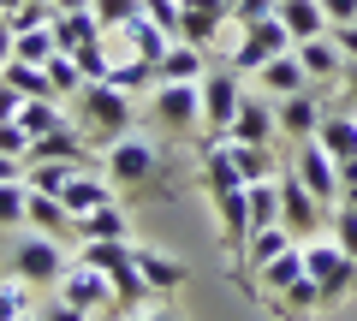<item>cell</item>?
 <instances>
[{
	"label": "cell",
	"mask_w": 357,
	"mask_h": 321,
	"mask_svg": "<svg viewBox=\"0 0 357 321\" xmlns=\"http://www.w3.org/2000/svg\"><path fill=\"white\" fill-rule=\"evenodd\" d=\"M102 173L114 179L119 196H161V191H173V155H167L155 137H137V131H126L119 143L102 149Z\"/></svg>",
	"instance_id": "cell-1"
},
{
	"label": "cell",
	"mask_w": 357,
	"mask_h": 321,
	"mask_svg": "<svg viewBox=\"0 0 357 321\" xmlns=\"http://www.w3.org/2000/svg\"><path fill=\"white\" fill-rule=\"evenodd\" d=\"M72 125L84 131L89 143H119L131 125H137V107H131L126 90H114L107 77H96V84H84V90L72 95Z\"/></svg>",
	"instance_id": "cell-2"
},
{
	"label": "cell",
	"mask_w": 357,
	"mask_h": 321,
	"mask_svg": "<svg viewBox=\"0 0 357 321\" xmlns=\"http://www.w3.org/2000/svg\"><path fill=\"white\" fill-rule=\"evenodd\" d=\"M84 262H96V268L114 280V309L119 315H137L155 297L149 285H143V274H137V244H131V238H84Z\"/></svg>",
	"instance_id": "cell-3"
},
{
	"label": "cell",
	"mask_w": 357,
	"mask_h": 321,
	"mask_svg": "<svg viewBox=\"0 0 357 321\" xmlns=\"http://www.w3.org/2000/svg\"><path fill=\"white\" fill-rule=\"evenodd\" d=\"M280 226L292 232L298 244H316V232L333 226V208L321 203V196L310 191V185L298 179L292 167H280Z\"/></svg>",
	"instance_id": "cell-4"
},
{
	"label": "cell",
	"mask_w": 357,
	"mask_h": 321,
	"mask_svg": "<svg viewBox=\"0 0 357 321\" xmlns=\"http://www.w3.org/2000/svg\"><path fill=\"white\" fill-rule=\"evenodd\" d=\"M149 119L167 137H197V125H203V84H155Z\"/></svg>",
	"instance_id": "cell-5"
},
{
	"label": "cell",
	"mask_w": 357,
	"mask_h": 321,
	"mask_svg": "<svg viewBox=\"0 0 357 321\" xmlns=\"http://www.w3.org/2000/svg\"><path fill=\"white\" fill-rule=\"evenodd\" d=\"M66 262H72V256H60V238L24 226V238L13 244V280L18 285H60Z\"/></svg>",
	"instance_id": "cell-6"
},
{
	"label": "cell",
	"mask_w": 357,
	"mask_h": 321,
	"mask_svg": "<svg viewBox=\"0 0 357 321\" xmlns=\"http://www.w3.org/2000/svg\"><path fill=\"white\" fill-rule=\"evenodd\" d=\"M304 268H310V280L321 285V304L328 309L357 292V256H345L340 244H304Z\"/></svg>",
	"instance_id": "cell-7"
},
{
	"label": "cell",
	"mask_w": 357,
	"mask_h": 321,
	"mask_svg": "<svg viewBox=\"0 0 357 321\" xmlns=\"http://www.w3.org/2000/svg\"><path fill=\"white\" fill-rule=\"evenodd\" d=\"M298 42H292V30L280 24V18H262V24H250V30H238V48L227 54V65L232 72H262L268 60H280V54H292Z\"/></svg>",
	"instance_id": "cell-8"
},
{
	"label": "cell",
	"mask_w": 357,
	"mask_h": 321,
	"mask_svg": "<svg viewBox=\"0 0 357 321\" xmlns=\"http://www.w3.org/2000/svg\"><path fill=\"white\" fill-rule=\"evenodd\" d=\"M54 292L66 297V304H77V309H89V315H102V309H114V280H107L96 262H84V256H72L66 262V274H60V285Z\"/></svg>",
	"instance_id": "cell-9"
},
{
	"label": "cell",
	"mask_w": 357,
	"mask_h": 321,
	"mask_svg": "<svg viewBox=\"0 0 357 321\" xmlns=\"http://www.w3.org/2000/svg\"><path fill=\"white\" fill-rule=\"evenodd\" d=\"M238 102H244L238 72H232V65H215V72L203 77V125H208V137H227V131H232Z\"/></svg>",
	"instance_id": "cell-10"
},
{
	"label": "cell",
	"mask_w": 357,
	"mask_h": 321,
	"mask_svg": "<svg viewBox=\"0 0 357 321\" xmlns=\"http://www.w3.org/2000/svg\"><path fill=\"white\" fill-rule=\"evenodd\" d=\"M215 203V226H220V244H227V262L238 268L244 244H250V185H232V191L208 196Z\"/></svg>",
	"instance_id": "cell-11"
},
{
	"label": "cell",
	"mask_w": 357,
	"mask_h": 321,
	"mask_svg": "<svg viewBox=\"0 0 357 321\" xmlns=\"http://www.w3.org/2000/svg\"><path fill=\"white\" fill-rule=\"evenodd\" d=\"M286 167H292V173H298V179H304V185H310V191H316L328 208H340V161H333V155L321 149L316 137L298 143V155L286 161Z\"/></svg>",
	"instance_id": "cell-12"
},
{
	"label": "cell",
	"mask_w": 357,
	"mask_h": 321,
	"mask_svg": "<svg viewBox=\"0 0 357 321\" xmlns=\"http://www.w3.org/2000/svg\"><path fill=\"white\" fill-rule=\"evenodd\" d=\"M321 113H328V107H321V90H316V84L274 102V119H280V131H286L292 143H310V137H316V131H321Z\"/></svg>",
	"instance_id": "cell-13"
},
{
	"label": "cell",
	"mask_w": 357,
	"mask_h": 321,
	"mask_svg": "<svg viewBox=\"0 0 357 321\" xmlns=\"http://www.w3.org/2000/svg\"><path fill=\"white\" fill-rule=\"evenodd\" d=\"M220 24H232V6H227V0H178V42L208 48V42L220 36Z\"/></svg>",
	"instance_id": "cell-14"
},
{
	"label": "cell",
	"mask_w": 357,
	"mask_h": 321,
	"mask_svg": "<svg viewBox=\"0 0 357 321\" xmlns=\"http://www.w3.org/2000/svg\"><path fill=\"white\" fill-rule=\"evenodd\" d=\"M292 244H298V238H292V232H286V226H256V232H250V244H244V262H238V268H232V280H238V285H250L262 262L286 256V250H292Z\"/></svg>",
	"instance_id": "cell-15"
},
{
	"label": "cell",
	"mask_w": 357,
	"mask_h": 321,
	"mask_svg": "<svg viewBox=\"0 0 357 321\" xmlns=\"http://www.w3.org/2000/svg\"><path fill=\"white\" fill-rule=\"evenodd\" d=\"M298 65L310 72V84H340L345 77V54H340V42H333V30L328 36H310V42H298Z\"/></svg>",
	"instance_id": "cell-16"
},
{
	"label": "cell",
	"mask_w": 357,
	"mask_h": 321,
	"mask_svg": "<svg viewBox=\"0 0 357 321\" xmlns=\"http://www.w3.org/2000/svg\"><path fill=\"white\" fill-rule=\"evenodd\" d=\"M36 161H84L89 167V137L77 125H60V131H48V137H30L24 167H36Z\"/></svg>",
	"instance_id": "cell-17"
},
{
	"label": "cell",
	"mask_w": 357,
	"mask_h": 321,
	"mask_svg": "<svg viewBox=\"0 0 357 321\" xmlns=\"http://www.w3.org/2000/svg\"><path fill=\"white\" fill-rule=\"evenodd\" d=\"M24 226H30V232H48V238H77L72 208H66L60 196H48V191H30V203H24Z\"/></svg>",
	"instance_id": "cell-18"
},
{
	"label": "cell",
	"mask_w": 357,
	"mask_h": 321,
	"mask_svg": "<svg viewBox=\"0 0 357 321\" xmlns=\"http://www.w3.org/2000/svg\"><path fill=\"white\" fill-rule=\"evenodd\" d=\"M60 203L72 208V220L77 214H89V208H102V203H119V191H114V179H107V173H72V185H66L60 191Z\"/></svg>",
	"instance_id": "cell-19"
},
{
	"label": "cell",
	"mask_w": 357,
	"mask_h": 321,
	"mask_svg": "<svg viewBox=\"0 0 357 321\" xmlns=\"http://www.w3.org/2000/svg\"><path fill=\"white\" fill-rule=\"evenodd\" d=\"M137 274H143V285H149L155 297L178 292V285L191 280V268H185L178 256H161V250H149V244H137Z\"/></svg>",
	"instance_id": "cell-20"
},
{
	"label": "cell",
	"mask_w": 357,
	"mask_h": 321,
	"mask_svg": "<svg viewBox=\"0 0 357 321\" xmlns=\"http://www.w3.org/2000/svg\"><path fill=\"white\" fill-rule=\"evenodd\" d=\"M316 143L340 161V167H345V161H357V113H351V107H328V113H321Z\"/></svg>",
	"instance_id": "cell-21"
},
{
	"label": "cell",
	"mask_w": 357,
	"mask_h": 321,
	"mask_svg": "<svg viewBox=\"0 0 357 321\" xmlns=\"http://www.w3.org/2000/svg\"><path fill=\"white\" fill-rule=\"evenodd\" d=\"M274 131H280L274 107H268L262 95H244V102H238V119H232L227 137H232V143H274Z\"/></svg>",
	"instance_id": "cell-22"
},
{
	"label": "cell",
	"mask_w": 357,
	"mask_h": 321,
	"mask_svg": "<svg viewBox=\"0 0 357 321\" xmlns=\"http://www.w3.org/2000/svg\"><path fill=\"white\" fill-rule=\"evenodd\" d=\"M155 77H161V84H203V77H208V60H203L197 42H173V48L161 54V65H155Z\"/></svg>",
	"instance_id": "cell-23"
},
{
	"label": "cell",
	"mask_w": 357,
	"mask_h": 321,
	"mask_svg": "<svg viewBox=\"0 0 357 321\" xmlns=\"http://www.w3.org/2000/svg\"><path fill=\"white\" fill-rule=\"evenodd\" d=\"M304 244H292L286 250V256H274V262H262V268H256V280H250V292H268V297H280L286 285L292 280H304Z\"/></svg>",
	"instance_id": "cell-24"
},
{
	"label": "cell",
	"mask_w": 357,
	"mask_h": 321,
	"mask_svg": "<svg viewBox=\"0 0 357 321\" xmlns=\"http://www.w3.org/2000/svg\"><path fill=\"white\" fill-rule=\"evenodd\" d=\"M48 30H54V42H60V54H77V48H89V42H102V36H107L96 13H54Z\"/></svg>",
	"instance_id": "cell-25"
},
{
	"label": "cell",
	"mask_w": 357,
	"mask_h": 321,
	"mask_svg": "<svg viewBox=\"0 0 357 321\" xmlns=\"http://www.w3.org/2000/svg\"><path fill=\"white\" fill-rule=\"evenodd\" d=\"M256 84H262V95H298V90H310V72L298 65V54H280V60H268L262 72H256Z\"/></svg>",
	"instance_id": "cell-26"
},
{
	"label": "cell",
	"mask_w": 357,
	"mask_h": 321,
	"mask_svg": "<svg viewBox=\"0 0 357 321\" xmlns=\"http://www.w3.org/2000/svg\"><path fill=\"white\" fill-rule=\"evenodd\" d=\"M280 24L292 30V42H310V36H328V13H321V0H280Z\"/></svg>",
	"instance_id": "cell-27"
},
{
	"label": "cell",
	"mask_w": 357,
	"mask_h": 321,
	"mask_svg": "<svg viewBox=\"0 0 357 321\" xmlns=\"http://www.w3.org/2000/svg\"><path fill=\"white\" fill-rule=\"evenodd\" d=\"M232 143V137H227ZM232 161H238V179L244 185H262V179H280V161L268 143H232Z\"/></svg>",
	"instance_id": "cell-28"
},
{
	"label": "cell",
	"mask_w": 357,
	"mask_h": 321,
	"mask_svg": "<svg viewBox=\"0 0 357 321\" xmlns=\"http://www.w3.org/2000/svg\"><path fill=\"white\" fill-rule=\"evenodd\" d=\"M77 238H131V214L119 203H102L89 214H77Z\"/></svg>",
	"instance_id": "cell-29"
},
{
	"label": "cell",
	"mask_w": 357,
	"mask_h": 321,
	"mask_svg": "<svg viewBox=\"0 0 357 321\" xmlns=\"http://www.w3.org/2000/svg\"><path fill=\"white\" fill-rule=\"evenodd\" d=\"M268 309H274L280 321H298V315H310V309H328V304H321V285L304 274V280H292V285H286V292L274 297Z\"/></svg>",
	"instance_id": "cell-30"
},
{
	"label": "cell",
	"mask_w": 357,
	"mask_h": 321,
	"mask_svg": "<svg viewBox=\"0 0 357 321\" xmlns=\"http://www.w3.org/2000/svg\"><path fill=\"white\" fill-rule=\"evenodd\" d=\"M72 173H84V161H36V167L24 173V185H30V191H48V196H60L66 185H72Z\"/></svg>",
	"instance_id": "cell-31"
},
{
	"label": "cell",
	"mask_w": 357,
	"mask_h": 321,
	"mask_svg": "<svg viewBox=\"0 0 357 321\" xmlns=\"http://www.w3.org/2000/svg\"><path fill=\"white\" fill-rule=\"evenodd\" d=\"M18 125H24L30 137H48V131L72 125V113H60V102H24L18 107Z\"/></svg>",
	"instance_id": "cell-32"
},
{
	"label": "cell",
	"mask_w": 357,
	"mask_h": 321,
	"mask_svg": "<svg viewBox=\"0 0 357 321\" xmlns=\"http://www.w3.org/2000/svg\"><path fill=\"white\" fill-rule=\"evenodd\" d=\"M54 54H60V42H54V30H48V24H36V30H18V48H13V60H24V65H48Z\"/></svg>",
	"instance_id": "cell-33"
},
{
	"label": "cell",
	"mask_w": 357,
	"mask_h": 321,
	"mask_svg": "<svg viewBox=\"0 0 357 321\" xmlns=\"http://www.w3.org/2000/svg\"><path fill=\"white\" fill-rule=\"evenodd\" d=\"M256 226H280V179L250 185V232Z\"/></svg>",
	"instance_id": "cell-34"
},
{
	"label": "cell",
	"mask_w": 357,
	"mask_h": 321,
	"mask_svg": "<svg viewBox=\"0 0 357 321\" xmlns=\"http://www.w3.org/2000/svg\"><path fill=\"white\" fill-rule=\"evenodd\" d=\"M107 84L131 95V90H155L161 77H155V65H149V60H131V54H126V60H114V72H107Z\"/></svg>",
	"instance_id": "cell-35"
},
{
	"label": "cell",
	"mask_w": 357,
	"mask_h": 321,
	"mask_svg": "<svg viewBox=\"0 0 357 321\" xmlns=\"http://www.w3.org/2000/svg\"><path fill=\"white\" fill-rule=\"evenodd\" d=\"M89 13L102 18V30H126V24H137V18H149V0H96Z\"/></svg>",
	"instance_id": "cell-36"
},
{
	"label": "cell",
	"mask_w": 357,
	"mask_h": 321,
	"mask_svg": "<svg viewBox=\"0 0 357 321\" xmlns=\"http://www.w3.org/2000/svg\"><path fill=\"white\" fill-rule=\"evenodd\" d=\"M24 203H30V185H0V226H18L24 232Z\"/></svg>",
	"instance_id": "cell-37"
},
{
	"label": "cell",
	"mask_w": 357,
	"mask_h": 321,
	"mask_svg": "<svg viewBox=\"0 0 357 321\" xmlns=\"http://www.w3.org/2000/svg\"><path fill=\"white\" fill-rule=\"evenodd\" d=\"M72 60H77V72H84L89 84H96V77H107V72H114V54H107V36H102V42H89V48H77Z\"/></svg>",
	"instance_id": "cell-38"
},
{
	"label": "cell",
	"mask_w": 357,
	"mask_h": 321,
	"mask_svg": "<svg viewBox=\"0 0 357 321\" xmlns=\"http://www.w3.org/2000/svg\"><path fill=\"white\" fill-rule=\"evenodd\" d=\"M48 77H54V90H60V95H77V90L89 84V77L77 72V60H72V54H54V60H48Z\"/></svg>",
	"instance_id": "cell-39"
},
{
	"label": "cell",
	"mask_w": 357,
	"mask_h": 321,
	"mask_svg": "<svg viewBox=\"0 0 357 321\" xmlns=\"http://www.w3.org/2000/svg\"><path fill=\"white\" fill-rule=\"evenodd\" d=\"M328 232H333V244H340L345 256H357V208L340 203V208H333V226H328Z\"/></svg>",
	"instance_id": "cell-40"
},
{
	"label": "cell",
	"mask_w": 357,
	"mask_h": 321,
	"mask_svg": "<svg viewBox=\"0 0 357 321\" xmlns=\"http://www.w3.org/2000/svg\"><path fill=\"white\" fill-rule=\"evenodd\" d=\"M262 18H280V0H238V6H232V24L238 30L262 24Z\"/></svg>",
	"instance_id": "cell-41"
},
{
	"label": "cell",
	"mask_w": 357,
	"mask_h": 321,
	"mask_svg": "<svg viewBox=\"0 0 357 321\" xmlns=\"http://www.w3.org/2000/svg\"><path fill=\"white\" fill-rule=\"evenodd\" d=\"M30 309V285H18V280H0V321H18Z\"/></svg>",
	"instance_id": "cell-42"
},
{
	"label": "cell",
	"mask_w": 357,
	"mask_h": 321,
	"mask_svg": "<svg viewBox=\"0 0 357 321\" xmlns=\"http://www.w3.org/2000/svg\"><path fill=\"white\" fill-rule=\"evenodd\" d=\"M36 321H96L89 309L66 304V297H48V304H36Z\"/></svg>",
	"instance_id": "cell-43"
},
{
	"label": "cell",
	"mask_w": 357,
	"mask_h": 321,
	"mask_svg": "<svg viewBox=\"0 0 357 321\" xmlns=\"http://www.w3.org/2000/svg\"><path fill=\"white\" fill-rule=\"evenodd\" d=\"M30 149V131L18 119H0V155H24Z\"/></svg>",
	"instance_id": "cell-44"
},
{
	"label": "cell",
	"mask_w": 357,
	"mask_h": 321,
	"mask_svg": "<svg viewBox=\"0 0 357 321\" xmlns=\"http://www.w3.org/2000/svg\"><path fill=\"white\" fill-rule=\"evenodd\" d=\"M321 13H328V24H351V18H357V0H321Z\"/></svg>",
	"instance_id": "cell-45"
},
{
	"label": "cell",
	"mask_w": 357,
	"mask_h": 321,
	"mask_svg": "<svg viewBox=\"0 0 357 321\" xmlns=\"http://www.w3.org/2000/svg\"><path fill=\"white\" fill-rule=\"evenodd\" d=\"M333 42H340L345 60H357V18H351V24H333Z\"/></svg>",
	"instance_id": "cell-46"
},
{
	"label": "cell",
	"mask_w": 357,
	"mask_h": 321,
	"mask_svg": "<svg viewBox=\"0 0 357 321\" xmlns=\"http://www.w3.org/2000/svg\"><path fill=\"white\" fill-rule=\"evenodd\" d=\"M24 155H0V185H18V179H24Z\"/></svg>",
	"instance_id": "cell-47"
},
{
	"label": "cell",
	"mask_w": 357,
	"mask_h": 321,
	"mask_svg": "<svg viewBox=\"0 0 357 321\" xmlns=\"http://www.w3.org/2000/svg\"><path fill=\"white\" fill-rule=\"evenodd\" d=\"M13 48H18V30H13V18L0 13V65L13 60Z\"/></svg>",
	"instance_id": "cell-48"
},
{
	"label": "cell",
	"mask_w": 357,
	"mask_h": 321,
	"mask_svg": "<svg viewBox=\"0 0 357 321\" xmlns=\"http://www.w3.org/2000/svg\"><path fill=\"white\" fill-rule=\"evenodd\" d=\"M340 90H345V107L357 113V60H345V77H340Z\"/></svg>",
	"instance_id": "cell-49"
},
{
	"label": "cell",
	"mask_w": 357,
	"mask_h": 321,
	"mask_svg": "<svg viewBox=\"0 0 357 321\" xmlns=\"http://www.w3.org/2000/svg\"><path fill=\"white\" fill-rule=\"evenodd\" d=\"M131 321H185V315H178V309H167V304H161V309H137V315H131Z\"/></svg>",
	"instance_id": "cell-50"
},
{
	"label": "cell",
	"mask_w": 357,
	"mask_h": 321,
	"mask_svg": "<svg viewBox=\"0 0 357 321\" xmlns=\"http://www.w3.org/2000/svg\"><path fill=\"white\" fill-rule=\"evenodd\" d=\"M96 0H54V13H89Z\"/></svg>",
	"instance_id": "cell-51"
},
{
	"label": "cell",
	"mask_w": 357,
	"mask_h": 321,
	"mask_svg": "<svg viewBox=\"0 0 357 321\" xmlns=\"http://www.w3.org/2000/svg\"><path fill=\"white\" fill-rule=\"evenodd\" d=\"M18 321H36V309H24V315H18Z\"/></svg>",
	"instance_id": "cell-52"
},
{
	"label": "cell",
	"mask_w": 357,
	"mask_h": 321,
	"mask_svg": "<svg viewBox=\"0 0 357 321\" xmlns=\"http://www.w3.org/2000/svg\"><path fill=\"white\" fill-rule=\"evenodd\" d=\"M96 321H114V315H96Z\"/></svg>",
	"instance_id": "cell-53"
},
{
	"label": "cell",
	"mask_w": 357,
	"mask_h": 321,
	"mask_svg": "<svg viewBox=\"0 0 357 321\" xmlns=\"http://www.w3.org/2000/svg\"><path fill=\"white\" fill-rule=\"evenodd\" d=\"M227 6H238V0H227Z\"/></svg>",
	"instance_id": "cell-54"
}]
</instances>
